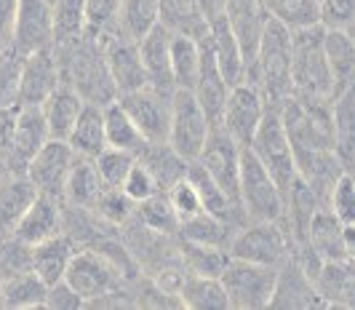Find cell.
Instances as JSON below:
<instances>
[{"instance_id": "1f68e13d", "label": "cell", "mask_w": 355, "mask_h": 310, "mask_svg": "<svg viewBox=\"0 0 355 310\" xmlns=\"http://www.w3.org/2000/svg\"><path fill=\"white\" fill-rule=\"evenodd\" d=\"M67 145L75 150V155L80 158H96L107 147V134H105V112L99 105H83L75 126H72Z\"/></svg>"}, {"instance_id": "7c38bea8", "label": "cell", "mask_w": 355, "mask_h": 310, "mask_svg": "<svg viewBox=\"0 0 355 310\" xmlns=\"http://www.w3.org/2000/svg\"><path fill=\"white\" fill-rule=\"evenodd\" d=\"M265 110L267 99L262 96V92L251 80H241V83L230 86L219 126L225 128L238 145H249L259 121L265 118Z\"/></svg>"}, {"instance_id": "e0dca14e", "label": "cell", "mask_w": 355, "mask_h": 310, "mask_svg": "<svg viewBox=\"0 0 355 310\" xmlns=\"http://www.w3.org/2000/svg\"><path fill=\"white\" fill-rule=\"evenodd\" d=\"M270 308H326V302L320 300L313 278L304 273L302 265L294 259L291 252L278 265V281H275V292H272V300H270Z\"/></svg>"}, {"instance_id": "5b68a950", "label": "cell", "mask_w": 355, "mask_h": 310, "mask_svg": "<svg viewBox=\"0 0 355 310\" xmlns=\"http://www.w3.org/2000/svg\"><path fill=\"white\" fill-rule=\"evenodd\" d=\"M246 147L259 158V164L270 171V177L275 180V184L286 196L288 187L297 180V161H294V150H291L288 134H286L284 121H281L278 105H267L265 118L259 121V126H257Z\"/></svg>"}, {"instance_id": "f1b7e54d", "label": "cell", "mask_w": 355, "mask_h": 310, "mask_svg": "<svg viewBox=\"0 0 355 310\" xmlns=\"http://www.w3.org/2000/svg\"><path fill=\"white\" fill-rule=\"evenodd\" d=\"M160 24L174 35L200 37L209 35V17L200 0H158Z\"/></svg>"}, {"instance_id": "b9f144b4", "label": "cell", "mask_w": 355, "mask_h": 310, "mask_svg": "<svg viewBox=\"0 0 355 310\" xmlns=\"http://www.w3.org/2000/svg\"><path fill=\"white\" fill-rule=\"evenodd\" d=\"M134 217H137V222L142 227H147V233H158V236H174V233H179V217L174 214L166 193H155V196H150V198L137 203Z\"/></svg>"}, {"instance_id": "f35d334b", "label": "cell", "mask_w": 355, "mask_h": 310, "mask_svg": "<svg viewBox=\"0 0 355 310\" xmlns=\"http://www.w3.org/2000/svg\"><path fill=\"white\" fill-rule=\"evenodd\" d=\"M3 286V308L11 310H30V308H46V281L30 270V273L14 275L8 281H0Z\"/></svg>"}, {"instance_id": "681fc988", "label": "cell", "mask_w": 355, "mask_h": 310, "mask_svg": "<svg viewBox=\"0 0 355 310\" xmlns=\"http://www.w3.org/2000/svg\"><path fill=\"white\" fill-rule=\"evenodd\" d=\"M318 24L323 30H355V0H318Z\"/></svg>"}, {"instance_id": "9a60e30c", "label": "cell", "mask_w": 355, "mask_h": 310, "mask_svg": "<svg viewBox=\"0 0 355 310\" xmlns=\"http://www.w3.org/2000/svg\"><path fill=\"white\" fill-rule=\"evenodd\" d=\"M59 83H62V75H59L53 46L27 54L21 59V73H19V105L40 107Z\"/></svg>"}, {"instance_id": "44dd1931", "label": "cell", "mask_w": 355, "mask_h": 310, "mask_svg": "<svg viewBox=\"0 0 355 310\" xmlns=\"http://www.w3.org/2000/svg\"><path fill=\"white\" fill-rule=\"evenodd\" d=\"M139 46V56H142V64L147 70V80L150 86H155L160 92L174 94V78H171V33L155 24L144 37L137 40Z\"/></svg>"}, {"instance_id": "d590c367", "label": "cell", "mask_w": 355, "mask_h": 310, "mask_svg": "<svg viewBox=\"0 0 355 310\" xmlns=\"http://www.w3.org/2000/svg\"><path fill=\"white\" fill-rule=\"evenodd\" d=\"M105 112V134H107V147H118V150H125L131 155H139L144 147H147V139L142 137V131L137 128V123L128 118V112L121 107V102H110L102 107Z\"/></svg>"}, {"instance_id": "8992f818", "label": "cell", "mask_w": 355, "mask_h": 310, "mask_svg": "<svg viewBox=\"0 0 355 310\" xmlns=\"http://www.w3.org/2000/svg\"><path fill=\"white\" fill-rule=\"evenodd\" d=\"M219 281L227 292L230 308L262 310L270 308L275 281H278V265H259V262L230 257Z\"/></svg>"}, {"instance_id": "4dcf8cb0", "label": "cell", "mask_w": 355, "mask_h": 310, "mask_svg": "<svg viewBox=\"0 0 355 310\" xmlns=\"http://www.w3.org/2000/svg\"><path fill=\"white\" fill-rule=\"evenodd\" d=\"M35 196L37 187L24 171H11L0 180V233L14 230V225L27 212V206L35 201Z\"/></svg>"}, {"instance_id": "ba28073f", "label": "cell", "mask_w": 355, "mask_h": 310, "mask_svg": "<svg viewBox=\"0 0 355 310\" xmlns=\"http://www.w3.org/2000/svg\"><path fill=\"white\" fill-rule=\"evenodd\" d=\"M291 238L281 222H246L230 238L227 252L259 265H281L288 257Z\"/></svg>"}, {"instance_id": "816d5d0a", "label": "cell", "mask_w": 355, "mask_h": 310, "mask_svg": "<svg viewBox=\"0 0 355 310\" xmlns=\"http://www.w3.org/2000/svg\"><path fill=\"white\" fill-rule=\"evenodd\" d=\"M121 190H123L134 203H139V201H144V198H150V196L160 193L155 180H153V174L147 171V166H144L139 158H137V164L128 169V174H125Z\"/></svg>"}, {"instance_id": "7bdbcfd3", "label": "cell", "mask_w": 355, "mask_h": 310, "mask_svg": "<svg viewBox=\"0 0 355 310\" xmlns=\"http://www.w3.org/2000/svg\"><path fill=\"white\" fill-rule=\"evenodd\" d=\"M182 252V262H184V270L190 275H214L219 278L230 252L227 249H219V246H206V243H193V241H182L179 246Z\"/></svg>"}, {"instance_id": "9f6ffc18", "label": "cell", "mask_w": 355, "mask_h": 310, "mask_svg": "<svg viewBox=\"0 0 355 310\" xmlns=\"http://www.w3.org/2000/svg\"><path fill=\"white\" fill-rule=\"evenodd\" d=\"M342 246H345V257L355 262V222L342 227Z\"/></svg>"}, {"instance_id": "6da1fadb", "label": "cell", "mask_w": 355, "mask_h": 310, "mask_svg": "<svg viewBox=\"0 0 355 310\" xmlns=\"http://www.w3.org/2000/svg\"><path fill=\"white\" fill-rule=\"evenodd\" d=\"M53 54L59 62L62 83L75 89L83 102L105 107V105L118 99V92H115L110 73H107L99 37L94 33H86V35L67 40V43H56Z\"/></svg>"}, {"instance_id": "60d3db41", "label": "cell", "mask_w": 355, "mask_h": 310, "mask_svg": "<svg viewBox=\"0 0 355 310\" xmlns=\"http://www.w3.org/2000/svg\"><path fill=\"white\" fill-rule=\"evenodd\" d=\"M235 230H238V227H232L227 222L211 217L209 212H200L196 217L179 222V236H182V241L206 243V246H219V249H227V246H230V238Z\"/></svg>"}, {"instance_id": "11a10c76", "label": "cell", "mask_w": 355, "mask_h": 310, "mask_svg": "<svg viewBox=\"0 0 355 310\" xmlns=\"http://www.w3.org/2000/svg\"><path fill=\"white\" fill-rule=\"evenodd\" d=\"M17 6L19 0H0V49L11 46V30H14Z\"/></svg>"}, {"instance_id": "f546056e", "label": "cell", "mask_w": 355, "mask_h": 310, "mask_svg": "<svg viewBox=\"0 0 355 310\" xmlns=\"http://www.w3.org/2000/svg\"><path fill=\"white\" fill-rule=\"evenodd\" d=\"M342 222H339L331 209L323 203L315 209V214L307 225V236L304 243L323 259V262H331V259H345V246H342ZM297 246V243H294Z\"/></svg>"}, {"instance_id": "30bf717a", "label": "cell", "mask_w": 355, "mask_h": 310, "mask_svg": "<svg viewBox=\"0 0 355 310\" xmlns=\"http://www.w3.org/2000/svg\"><path fill=\"white\" fill-rule=\"evenodd\" d=\"M171 96L174 94L160 92L155 86H144L137 92L121 94L118 102L147 142H166L171 126Z\"/></svg>"}, {"instance_id": "7a4b0ae2", "label": "cell", "mask_w": 355, "mask_h": 310, "mask_svg": "<svg viewBox=\"0 0 355 310\" xmlns=\"http://www.w3.org/2000/svg\"><path fill=\"white\" fill-rule=\"evenodd\" d=\"M246 80L262 92L267 105H281L291 96V30L281 19L267 14Z\"/></svg>"}, {"instance_id": "91938a15", "label": "cell", "mask_w": 355, "mask_h": 310, "mask_svg": "<svg viewBox=\"0 0 355 310\" xmlns=\"http://www.w3.org/2000/svg\"><path fill=\"white\" fill-rule=\"evenodd\" d=\"M49 3H53V0H49Z\"/></svg>"}, {"instance_id": "f6af8a7d", "label": "cell", "mask_w": 355, "mask_h": 310, "mask_svg": "<svg viewBox=\"0 0 355 310\" xmlns=\"http://www.w3.org/2000/svg\"><path fill=\"white\" fill-rule=\"evenodd\" d=\"M134 209H137V203L131 201L121 187H105L89 212L96 214V219H102L107 225H125L134 217Z\"/></svg>"}, {"instance_id": "7dc6e473", "label": "cell", "mask_w": 355, "mask_h": 310, "mask_svg": "<svg viewBox=\"0 0 355 310\" xmlns=\"http://www.w3.org/2000/svg\"><path fill=\"white\" fill-rule=\"evenodd\" d=\"M21 59L11 46L0 49V110L19 105V73H21Z\"/></svg>"}, {"instance_id": "3957f363", "label": "cell", "mask_w": 355, "mask_h": 310, "mask_svg": "<svg viewBox=\"0 0 355 310\" xmlns=\"http://www.w3.org/2000/svg\"><path fill=\"white\" fill-rule=\"evenodd\" d=\"M291 96L331 102L334 86L323 54V27L310 24L291 30Z\"/></svg>"}, {"instance_id": "d4e9b609", "label": "cell", "mask_w": 355, "mask_h": 310, "mask_svg": "<svg viewBox=\"0 0 355 310\" xmlns=\"http://www.w3.org/2000/svg\"><path fill=\"white\" fill-rule=\"evenodd\" d=\"M315 289L326 305L355 308V262L347 257L323 262L315 278Z\"/></svg>"}, {"instance_id": "680465c9", "label": "cell", "mask_w": 355, "mask_h": 310, "mask_svg": "<svg viewBox=\"0 0 355 310\" xmlns=\"http://www.w3.org/2000/svg\"><path fill=\"white\" fill-rule=\"evenodd\" d=\"M350 174H353V177H355V166H353V169H350Z\"/></svg>"}, {"instance_id": "52a82bcc", "label": "cell", "mask_w": 355, "mask_h": 310, "mask_svg": "<svg viewBox=\"0 0 355 310\" xmlns=\"http://www.w3.org/2000/svg\"><path fill=\"white\" fill-rule=\"evenodd\" d=\"M211 126L214 123L203 112L196 94L177 89L171 96V126H168V139L166 142L174 147L187 164L198 161L200 150L209 139Z\"/></svg>"}, {"instance_id": "7402d4cb", "label": "cell", "mask_w": 355, "mask_h": 310, "mask_svg": "<svg viewBox=\"0 0 355 310\" xmlns=\"http://www.w3.org/2000/svg\"><path fill=\"white\" fill-rule=\"evenodd\" d=\"M209 46H211L214 59L230 86L246 80V56H243V49H241L225 14H216L209 21Z\"/></svg>"}, {"instance_id": "8fae6325", "label": "cell", "mask_w": 355, "mask_h": 310, "mask_svg": "<svg viewBox=\"0 0 355 310\" xmlns=\"http://www.w3.org/2000/svg\"><path fill=\"white\" fill-rule=\"evenodd\" d=\"M96 37H102L99 46H102L107 73H110V80H112L118 96L150 86L137 40L123 37L121 33H102V35H96Z\"/></svg>"}, {"instance_id": "e575fe53", "label": "cell", "mask_w": 355, "mask_h": 310, "mask_svg": "<svg viewBox=\"0 0 355 310\" xmlns=\"http://www.w3.org/2000/svg\"><path fill=\"white\" fill-rule=\"evenodd\" d=\"M182 308L193 310H230V300L219 278L214 275H190L179 289Z\"/></svg>"}, {"instance_id": "ac0fdd59", "label": "cell", "mask_w": 355, "mask_h": 310, "mask_svg": "<svg viewBox=\"0 0 355 310\" xmlns=\"http://www.w3.org/2000/svg\"><path fill=\"white\" fill-rule=\"evenodd\" d=\"M49 128L40 107H17L14 128H11V142H8V171H17V166L24 171V166L30 164V158L35 155L40 147L46 145Z\"/></svg>"}, {"instance_id": "ffe728a7", "label": "cell", "mask_w": 355, "mask_h": 310, "mask_svg": "<svg viewBox=\"0 0 355 310\" xmlns=\"http://www.w3.org/2000/svg\"><path fill=\"white\" fill-rule=\"evenodd\" d=\"M196 99L200 102L203 112L209 115L211 123H219L222 118V107L227 102V94H230V83L225 80V75L219 70L216 59H214V51L209 46V35L200 37V73H198V83L196 89Z\"/></svg>"}, {"instance_id": "9c48e42d", "label": "cell", "mask_w": 355, "mask_h": 310, "mask_svg": "<svg viewBox=\"0 0 355 310\" xmlns=\"http://www.w3.org/2000/svg\"><path fill=\"white\" fill-rule=\"evenodd\" d=\"M64 281L86 300V305L118 289L121 268L105 252H75L67 265Z\"/></svg>"}, {"instance_id": "4316f807", "label": "cell", "mask_w": 355, "mask_h": 310, "mask_svg": "<svg viewBox=\"0 0 355 310\" xmlns=\"http://www.w3.org/2000/svg\"><path fill=\"white\" fill-rule=\"evenodd\" d=\"M72 255H75V241L62 230L40 243H33V270L46 281V286H51L64 278Z\"/></svg>"}, {"instance_id": "d6986e66", "label": "cell", "mask_w": 355, "mask_h": 310, "mask_svg": "<svg viewBox=\"0 0 355 310\" xmlns=\"http://www.w3.org/2000/svg\"><path fill=\"white\" fill-rule=\"evenodd\" d=\"M62 230H64V201L46 196V193H37L35 201L27 206V212L14 225V233L21 241H27L30 246L56 236Z\"/></svg>"}, {"instance_id": "603a6c76", "label": "cell", "mask_w": 355, "mask_h": 310, "mask_svg": "<svg viewBox=\"0 0 355 310\" xmlns=\"http://www.w3.org/2000/svg\"><path fill=\"white\" fill-rule=\"evenodd\" d=\"M187 180L198 190V198L203 203V212H209L211 217L222 219V222H227L232 227H241V225L249 222L246 214H243V209H241V203L232 201L230 196L214 182L211 174L198 164V161H193V164L187 166Z\"/></svg>"}, {"instance_id": "f5cc1de1", "label": "cell", "mask_w": 355, "mask_h": 310, "mask_svg": "<svg viewBox=\"0 0 355 310\" xmlns=\"http://www.w3.org/2000/svg\"><path fill=\"white\" fill-rule=\"evenodd\" d=\"M118 8H121V0H86V11H89V33H94V35L115 33Z\"/></svg>"}, {"instance_id": "ee69618b", "label": "cell", "mask_w": 355, "mask_h": 310, "mask_svg": "<svg viewBox=\"0 0 355 310\" xmlns=\"http://www.w3.org/2000/svg\"><path fill=\"white\" fill-rule=\"evenodd\" d=\"M33 270V246L8 230L0 233V281Z\"/></svg>"}, {"instance_id": "83f0119b", "label": "cell", "mask_w": 355, "mask_h": 310, "mask_svg": "<svg viewBox=\"0 0 355 310\" xmlns=\"http://www.w3.org/2000/svg\"><path fill=\"white\" fill-rule=\"evenodd\" d=\"M83 105L86 102L80 99V94L75 92V89H70L67 83H59L53 89L51 96L40 105L43 118H46V128H49V137L67 142V137H70V131L75 126V121H78Z\"/></svg>"}, {"instance_id": "8d00e7d4", "label": "cell", "mask_w": 355, "mask_h": 310, "mask_svg": "<svg viewBox=\"0 0 355 310\" xmlns=\"http://www.w3.org/2000/svg\"><path fill=\"white\" fill-rule=\"evenodd\" d=\"M200 73V40L171 33V78L174 89L193 92Z\"/></svg>"}, {"instance_id": "db71d44e", "label": "cell", "mask_w": 355, "mask_h": 310, "mask_svg": "<svg viewBox=\"0 0 355 310\" xmlns=\"http://www.w3.org/2000/svg\"><path fill=\"white\" fill-rule=\"evenodd\" d=\"M46 308L49 310H80V308H86V300L62 278V281H56V284L49 286V292H46Z\"/></svg>"}, {"instance_id": "f907efd6", "label": "cell", "mask_w": 355, "mask_h": 310, "mask_svg": "<svg viewBox=\"0 0 355 310\" xmlns=\"http://www.w3.org/2000/svg\"><path fill=\"white\" fill-rule=\"evenodd\" d=\"M166 198H168V203H171V209H174V214L179 217V222H182V219L196 217V214L203 212V203H200V198H198V190L193 187V182L187 180V174L166 190Z\"/></svg>"}, {"instance_id": "5bb4252c", "label": "cell", "mask_w": 355, "mask_h": 310, "mask_svg": "<svg viewBox=\"0 0 355 310\" xmlns=\"http://www.w3.org/2000/svg\"><path fill=\"white\" fill-rule=\"evenodd\" d=\"M75 158H78L75 150L64 139H49L30 158V164L24 166V174L37 187V193H46V196L64 201V184H67Z\"/></svg>"}, {"instance_id": "484cf974", "label": "cell", "mask_w": 355, "mask_h": 310, "mask_svg": "<svg viewBox=\"0 0 355 310\" xmlns=\"http://www.w3.org/2000/svg\"><path fill=\"white\" fill-rule=\"evenodd\" d=\"M331 137L337 158L350 171L355 166V86L331 99Z\"/></svg>"}, {"instance_id": "6f0895ef", "label": "cell", "mask_w": 355, "mask_h": 310, "mask_svg": "<svg viewBox=\"0 0 355 310\" xmlns=\"http://www.w3.org/2000/svg\"><path fill=\"white\" fill-rule=\"evenodd\" d=\"M0 308H3V286H0Z\"/></svg>"}, {"instance_id": "277c9868", "label": "cell", "mask_w": 355, "mask_h": 310, "mask_svg": "<svg viewBox=\"0 0 355 310\" xmlns=\"http://www.w3.org/2000/svg\"><path fill=\"white\" fill-rule=\"evenodd\" d=\"M241 209L249 222H284L286 196L275 184L259 158L249 147H241V177H238Z\"/></svg>"}, {"instance_id": "bcb514c9", "label": "cell", "mask_w": 355, "mask_h": 310, "mask_svg": "<svg viewBox=\"0 0 355 310\" xmlns=\"http://www.w3.org/2000/svg\"><path fill=\"white\" fill-rule=\"evenodd\" d=\"M94 164H96V171H99V177H102V182L107 187H121L125 174H128V169L137 164V155H131L125 150H118V147H105L94 158Z\"/></svg>"}, {"instance_id": "cb8c5ba5", "label": "cell", "mask_w": 355, "mask_h": 310, "mask_svg": "<svg viewBox=\"0 0 355 310\" xmlns=\"http://www.w3.org/2000/svg\"><path fill=\"white\" fill-rule=\"evenodd\" d=\"M323 54L329 62L334 96L355 86V37L347 30H323Z\"/></svg>"}, {"instance_id": "74e56055", "label": "cell", "mask_w": 355, "mask_h": 310, "mask_svg": "<svg viewBox=\"0 0 355 310\" xmlns=\"http://www.w3.org/2000/svg\"><path fill=\"white\" fill-rule=\"evenodd\" d=\"M155 24H160L158 0H121L118 17H115V33L139 40Z\"/></svg>"}, {"instance_id": "836d02e7", "label": "cell", "mask_w": 355, "mask_h": 310, "mask_svg": "<svg viewBox=\"0 0 355 310\" xmlns=\"http://www.w3.org/2000/svg\"><path fill=\"white\" fill-rule=\"evenodd\" d=\"M105 187L107 184L102 182V177H99V171H96L94 158H80V155H78V158H75V164H72V169H70L67 184H64V203H70V206H78V209H86V212H89Z\"/></svg>"}, {"instance_id": "d6a6232c", "label": "cell", "mask_w": 355, "mask_h": 310, "mask_svg": "<svg viewBox=\"0 0 355 310\" xmlns=\"http://www.w3.org/2000/svg\"><path fill=\"white\" fill-rule=\"evenodd\" d=\"M137 158L147 166V171L153 174L160 193H166L171 184L179 182L187 174V166H190L168 142H147V147Z\"/></svg>"}, {"instance_id": "c3c4849f", "label": "cell", "mask_w": 355, "mask_h": 310, "mask_svg": "<svg viewBox=\"0 0 355 310\" xmlns=\"http://www.w3.org/2000/svg\"><path fill=\"white\" fill-rule=\"evenodd\" d=\"M326 206L331 209V214L342 225H353L355 222V177L350 171L339 174V180L326 196Z\"/></svg>"}, {"instance_id": "ab89813d", "label": "cell", "mask_w": 355, "mask_h": 310, "mask_svg": "<svg viewBox=\"0 0 355 310\" xmlns=\"http://www.w3.org/2000/svg\"><path fill=\"white\" fill-rule=\"evenodd\" d=\"M51 27H53V46L86 35L89 33L86 0H53Z\"/></svg>"}, {"instance_id": "4fadbf2b", "label": "cell", "mask_w": 355, "mask_h": 310, "mask_svg": "<svg viewBox=\"0 0 355 310\" xmlns=\"http://www.w3.org/2000/svg\"><path fill=\"white\" fill-rule=\"evenodd\" d=\"M241 147L243 145H238L219 123H214L211 131H209V139H206V145L198 155V164L211 174L214 182L219 184L235 203H241V196H238Z\"/></svg>"}, {"instance_id": "2e32d148", "label": "cell", "mask_w": 355, "mask_h": 310, "mask_svg": "<svg viewBox=\"0 0 355 310\" xmlns=\"http://www.w3.org/2000/svg\"><path fill=\"white\" fill-rule=\"evenodd\" d=\"M53 46L51 3L49 0H19L14 30H11V49L27 56L37 49Z\"/></svg>"}]
</instances>
